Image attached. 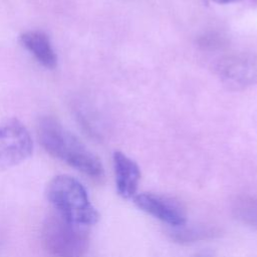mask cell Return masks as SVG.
<instances>
[{
  "label": "cell",
  "mask_w": 257,
  "mask_h": 257,
  "mask_svg": "<svg viewBox=\"0 0 257 257\" xmlns=\"http://www.w3.org/2000/svg\"><path fill=\"white\" fill-rule=\"evenodd\" d=\"M33 152V142L27 127L18 119L0 126V169H9L26 161Z\"/></svg>",
  "instance_id": "obj_4"
},
{
  "label": "cell",
  "mask_w": 257,
  "mask_h": 257,
  "mask_svg": "<svg viewBox=\"0 0 257 257\" xmlns=\"http://www.w3.org/2000/svg\"><path fill=\"white\" fill-rule=\"evenodd\" d=\"M46 196L56 213L71 223L89 227L98 221V212L90 203L85 188L73 177L58 175L52 178Z\"/></svg>",
  "instance_id": "obj_2"
},
{
  "label": "cell",
  "mask_w": 257,
  "mask_h": 257,
  "mask_svg": "<svg viewBox=\"0 0 257 257\" xmlns=\"http://www.w3.org/2000/svg\"><path fill=\"white\" fill-rule=\"evenodd\" d=\"M133 200L139 209L170 226L181 227L187 222L184 208L172 198L154 193H142L137 194Z\"/></svg>",
  "instance_id": "obj_6"
},
{
  "label": "cell",
  "mask_w": 257,
  "mask_h": 257,
  "mask_svg": "<svg viewBox=\"0 0 257 257\" xmlns=\"http://www.w3.org/2000/svg\"><path fill=\"white\" fill-rule=\"evenodd\" d=\"M37 137L44 151L90 178H101L100 160L70 131L52 116L42 117L37 124Z\"/></svg>",
  "instance_id": "obj_1"
},
{
  "label": "cell",
  "mask_w": 257,
  "mask_h": 257,
  "mask_svg": "<svg viewBox=\"0 0 257 257\" xmlns=\"http://www.w3.org/2000/svg\"><path fill=\"white\" fill-rule=\"evenodd\" d=\"M216 3H219V4H230V3H235V2H238L240 0H212Z\"/></svg>",
  "instance_id": "obj_12"
},
{
  "label": "cell",
  "mask_w": 257,
  "mask_h": 257,
  "mask_svg": "<svg viewBox=\"0 0 257 257\" xmlns=\"http://www.w3.org/2000/svg\"><path fill=\"white\" fill-rule=\"evenodd\" d=\"M232 212L241 223L257 228V197L251 195L237 197L233 202Z\"/></svg>",
  "instance_id": "obj_9"
},
{
  "label": "cell",
  "mask_w": 257,
  "mask_h": 257,
  "mask_svg": "<svg viewBox=\"0 0 257 257\" xmlns=\"http://www.w3.org/2000/svg\"><path fill=\"white\" fill-rule=\"evenodd\" d=\"M195 257H213V255L209 251H202V252H199L198 254H196Z\"/></svg>",
  "instance_id": "obj_11"
},
{
  "label": "cell",
  "mask_w": 257,
  "mask_h": 257,
  "mask_svg": "<svg viewBox=\"0 0 257 257\" xmlns=\"http://www.w3.org/2000/svg\"><path fill=\"white\" fill-rule=\"evenodd\" d=\"M113 170L117 194L123 199H133L137 195L141 171L135 161L121 152L113 154Z\"/></svg>",
  "instance_id": "obj_7"
},
{
  "label": "cell",
  "mask_w": 257,
  "mask_h": 257,
  "mask_svg": "<svg viewBox=\"0 0 257 257\" xmlns=\"http://www.w3.org/2000/svg\"><path fill=\"white\" fill-rule=\"evenodd\" d=\"M184 226L178 227L179 229L171 232L172 239H174L178 242L188 243V242H195V241L202 240V239H207V238L213 237L215 234L218 233L216 231V229H214L212 227L185 228Z\"/></svg>",
  "instance_id": "obj_10"
},
{
  "label": "cell",
  "mask_w": 257,
  "mask_h": 257,
  "mask_svg": "<svg viewBox=\"0 0 257 257\" xmlns=\"http://www.w3.org/2000/svg\"><path fill=\"white\" fill-rule=\"evenodd\" d=\"M20 41L39 64L47 69L57 66V55L46 33L41 30H29L20 35Z\"/></svg>",
  "instance_id": "obj_8"
},
{
  "label": "cell",
  "mask_w": 257,
  "mask_h": 257,
  "mask_svg": "<svg viewBox=\"0 0 257 257\" xmlns=\"http://www.w3.org/2000/svg\"><path fill=\"white\" fill-rule=\"evenodd\" d=\"M214 69L220 81L230 89L239 90L257 84V57L253 54L226 55L216 62Z\"/></svg>",
  "instance_id": "obj_5"
},
{
  "label": "cell",
  "mask_w": 257,
  "mask_h": 257,
  "mask_svg": "<svg viewBox=\"0 0 257 257\" xmlns=\"http://www.w3.org/2000/svg\"><path fill=\"white\" fill-rule=\"evenodd\" d=\"M41 242L50 257H83L89 245L88 227L71 223L55 213L42 225Z\"/></svg>",
  "instance_id": "obj_3"
}]
</instances>
